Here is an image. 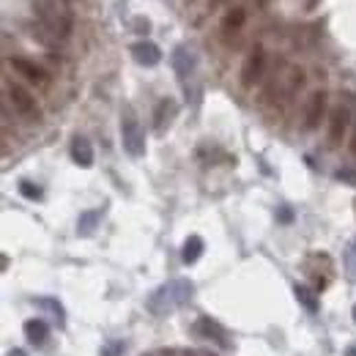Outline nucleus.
<instances>
[{
    "mask_svg": "<svg viewBox=\"0 0 356 356\" xmlns=\"http://www.w3.org/2000/svg\"><path fill=\"white\" fill-rule=\"evenodd\" d=\"M192 293H194V285H192L189 280H170V282L159 285V288L148 296L146 307H148V313H154V315H170V313H176L178 307H183V304L192 299Z\"/></svg>",
    "mask_w": 356,
    "mask_h": 356,
    "instance_id": "1",
    "label": "nucleus"
},
{
    "mask_svg": "<svg viewBox=\"0 0 356 356\" xmlns=\"http://www.w3.org/2000/svg\"><path fill=\"white\" fill-rule=\"evenodd\" d=\"M121 143H124V151L135 159L146 154V135H143V126L132 110H126L121 118Z\"/></svg>",
    "mask_w": 356,
    "mask_h": 356,
    "instance_id": "2",
    "label": "nucleus"
},
{
    "mask_svg": "<svg viewBox=\"0 0 356 356\" xmlns=\"http://www.w3.org/2000/svg\"><path fill=\"white\" fill-rule=\"evenodd\" d=\"M5 96H8V102L14 104V110H16L22 118H27V121H38V118H41V110H38V104H36V96H33L27 88H22V85H16V82H8V85H5Z\"/></svg>",
    "mask_w": 356,
    "mask_h": 356,
    "instance_id": "3",
    "label": "nucleus"
},
{
    "mask_svg": "<svg viewBox=\"0 0 356 356\" xmlns=\"http://www.w3.org/2000/svg\"><path fill=\"white\" fill-rule=\"evenodd\" d=\"M348 126H351V107H348V104H337V107L329 113V135H326V140H329L332 148L343 146Z\"/></svg>",
    "mask_w": 356,
    "mask_h": 356,
    "instance_id": "4",
    "label": "nucleus"
},
{
    "mask_svg": "<svg viewBox=\"0 0 356 356\" xmlns=\"http://www.w3.org/2000/svg\"><path fill=\"white\" fill-rule=\"evenodd\" d=\"M263 71H266V52H263V47H255L249 52V58L244 60V66H241V85L252 88L255 82H260Z\"/></svg>",
    "mask_w": 356,
    "mask_h": 356,
    "instance_id": "5",
    "label": "nucleus"
},
{
    "mask_svg": "<svg viewBox=\"0 0 356 356\" xmlns=\"http://www.w3.org/2000/svg\"><path fill=\"white\" fill-rule=\"evenodd\" d=\"M324 113H326V91H313L310 99H307V104H304V115H302V118H304V121H302L304 132L318 129Z\"/></svg>",
    "mask_w": 356,
    "mask_h": 356,
    "instance_id": "6",
    "label": "nucleus"
},
{
    "mask_svg": "<svg viewBox=\"0 0 356 356\" xmlns=\"http://www.w3.org/2000/svg\"><path fill=\"white\" fill-rule=\"evenodd\" d=\"M132 58H135L140 66H157V63L162 60V49H159L157 44H151V41H137V44L132 47Z\"/></svg>",
    "mask_w": 356,
    "mask_h": 356,
    "instance_id": "7",
    "label": "nucleus"
},
{
    "mask_svg": "<svg viewBox=\"0 0 356 356\" xmlns=\"http://www.w3.org/2000/svg\"><path fill=\"white\" fill-rule=\"evenodd\" d=\"M11 66H14V71H19L25 80H30V82H38V85H44L47 82V74H44V69L41 66H36L33 60H27V58H11Z\"/></svg>",
    "mask_w": 356,
    "mask_h": 356,
    "instance_id": "8",
    "label": "nucleus"
},
{
    "mask_svg": "<svg viewBox=\"0 0 356 356\" xmlns=\"http://www.w3.org/2000/svg\"><path fill=\"white\" fill-rule=\"evenodd\" d=\"M71 159H74L80 168H91V165H93V146H91L85 137H74V140H71Z\"/></svg>",
    "mask_w": 356,
    "mask_h": 356,
    "instance_id": "9",
    "label": "nucleus"
},
{
    "mask_svg": "<svg viewBox=\"0 0 356 356\" xmlns=\"http://www.w3.org/2000/svg\"><path fill=\"white\" fill-rule=\"evenodd\" d=\"M25 337H27V343H33V346H44V343L49 340V326H47V321H38V318L25 321Z\"/></svg>",
    "mask_w": 356,
    "mask_h": 356,
    "instance_id": "10",
    "label": "nucleus"
},
{
    "mask_svg": "<svg viewBox=\"0 0 356 356\" xmlns=\"http://www.w3.org/2000/svg\"><path fill=\"white\" fill-rule=\"evenodd\" d=\"M203 249H205L203 238H200V236H189V238L183 241V249H181V260H183L186 266H192V263H197V260H200Z\"/></svg>",
    "mask_w": 356,
    "mask_h": 356,
    "instance_id": "11",
    "label": "nucleus"
},
{
    "mask_svg": "<svg viewBox=\"0 0 356 356\" xmlns=\"http://www.w3.org/2000/svg\"><path fill=\"white\" fill-rule=\"evenodd\" d=\"M99 219H102V211H82L80 219H77V233L80 236H91L96 230Z\"/></svg>",
    "mask_w": 356,
    "mask_h": 356,
    "instance_id": "12",
    "label": "nucleus"
},
{
    "mask_svg": "<svg viewBox=\"0 0 356 356\" xmlns=\"http://www.w3.org/2000/svg\"><path fill=\"white\" fill-rule=\"evenodd\" d=\"M173 66H176L178 77H186L192 71V55L183 47H178L176 52H173Z\"/></svg>",
    "mask_w": 356,
    "mask_h": 356,
    "instance_id": "13",
    "label": "nucleus"
},
{
    "mask_svg": "<svg viewBox=\"0 0 356 356\" xmlns=\"http://www.w3.org/2000/svg\"><path fill=\"white\" fill-rule=\"evenodd\" d=\"M244 19H247V14H244V8H233V11H227V16H225V22H222V30H238L241 25H244Z\"/></svg>",
    "mask_w": 356,
    "mask_h": 356,
    "instance_id": "14",
    "label": "nucleus"
},
{
    "mask_svg": "<svg viewBox=\"0 0 356 356\" xmlns=\"http://www.w3.org/2000/svg\"><path fill=\"white\" fill-rule=\"evenodd\" d=\"M200 332H203V335H208V337H216V340H219V346H230V343H227L225 329H219L216 324H211V321H205V318L200 321Z\"/></svg>",
    "mask_w": 356,
    "mask_h": 356,
    "instance_id": "15",
    "label": "nucleus"
},
{
    "mask_svg": "<svg viewBox=\"0 0 356 356\" xmlns=\"http://www.w3.org/2000/svg\"><path fill=\"white\" fill-rule=\"evenodd\" d=\"M296 299L310 310V313H315L318 310V302H315V293L310 291V288H304V285H296Z\"/></svg>",
    "mask_w": 356,
    "mask_h": 356,
    "instance_id": "16",
    "label": "nucleus"
},
{
    "mask_svg": "<svg viewBox=\"0 0 356 356\" xmlns=\"http://www.w3.org/2000/svg\"><path fill=\"white\" fill-rule=\"evenodd\" d=\"M19 192H22L27 200H41V189H38L36 183H30V181H19Z\"/></svg>",
    "mask_w": 356,
    "mask_h": 356,
    "instance_id": "17",
    "label": "nucleus"
},
{
    "mask_svg": "<svg viewBox=\"0 0 356 356\" xmlns=\"http://www.w3.org/2000/svg\"><path fill=\"white\" fill-rule=\"evenodd\" d=\"M346 269H348L351 280H356V241L346 249Z\"/></svg>",
    "mask_w": 356,
    "mask_h": 356,
    "instance_id": "18",
    "label": "nucleus"
},
{
    "mask_svg": "<svg viewBox=\"0 0 356 356\" xmlns=\"http://www.w3.org/2000/svg\"><path fill=\"white\" fill-rule=\"evenodd\" d=\"M121 348H124V343H113V346H107V348L102 351V356H115Z\"/></svg>",
    "mask_w": 356,
    "mask_h": 356,
    "instance_id": "19",
    "label": "nucleus"
},
{
    "mask_svg": "<svg viewBox=\"0 0 356 356\" xmlns=\"http://www.w3.org/2000/svg\"><path fill=\"white\" fill-rule=\"evenodd\" d=\"M343 356H356V343H351V346L346 348V354H343Z\"/></svg>",
    "mask_w": 356,
    "mask_h": 356,
    "instance_id": "20",
    "label": "nucleus"
},
{
    "mask_svg": "<svg viewBox=\"0 0 356 356\" xmlns=\"http://www.w3.org/2000/svg\"><path fill=\"white\" fill-rule=\"evenodd\" d=\"M8 356H27V354H25L22 348H11V351H8Z\"/></svg>",
    "mask_w": 356,
    "mask_h": 356,
    "instance_id": "21",
    "label": "nucleus"
},
{
    "mask_svg": "<svg viewBox=\"0 0 356 356\" xmlns=\"http://www.w3.org/2000/svg\"><path fill=\"white\" fill-rule=\"evenodd\" d=\"M351 151L356 154V129H354V140H351Z\"/></svg>",
    "mask_w": 356,
    "mask_h": 356,
    "instance_id": "22",
    "label": "nucleus"
},
{
    "mask_svg": "<svg viewBox=\"0 0 356 356\" xmlns=\"http://www.w3.org/2000/svg\"><path fill=\"white\" fill-rule=\"evenodd\" d=\"M354 321H356V304H354Z\"/></svg>",
    "mask_w": 356,
    "mask_h": 356,
    "instance_id": "23",
    "label": "nucleus"
}]
</instances>
